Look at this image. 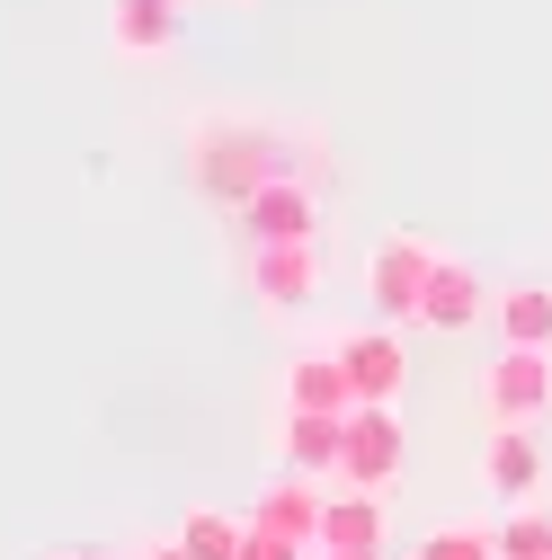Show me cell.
I'll return each mask as SVG.
<instances>
[{
    "label": "cell",
    "mask_w": 552,
    "mask_h": 560,
    "mask_svg": "<svg viewBox=\"0 0 552 560\" xmlns=\"http://www.w3.org/2000/svg\"><path fill=\"white\" fill-rule=\"evenodd\" d=\"M187 170H196V187L215 196V205H241V196H258L267 178H286V170H295V152L276 143L267 125H196Z\"/></svg>",
    "instance_id": "6da1fadb"
},
{
    "label": "cell",
    "mask_w": 552,
    "mask_h": 560,
    "mask_svg": "<svg viewBox=\"0 0 552 560\" xmlns=\"http://www.w3.org/2000/svg\"><path fill=\"white\" fill-rule=\"evenodd\" d=\"M437 258H446L437 241H419V232H392V241L366 258V312H375V320H419Z\"/></svg>",
    "instance_id": "7a4b0ae2"
},
{
    "label": "cell",
    "mask_w": 552,
    "mask_h": 560,
    "mask_svg": "<svg viewBox=\"0 0 552 560\" xmlns=\"http://www.w3.org/2000/svg\"><path fill=\"white\" fill-rule=\"evenodd\" d=\"M401 454H410L401 400H357V409H348V454H338V480L392 489V480H401Z\"/></svg>",
    "instance_id": "3957f363"
},
{
    "label": "cell",
    "mask_w": 552,
    "mask_h": 560,
    "mask_svg": "<svg viewBox=\"0 0 552 560\" xmlns=\"http://www.w3.org/2000/svg\"><path fill=\"white\" fill-rule=\"evenodd\" d=\"M481 409H491V428H543V409H552V347H499L491 383H481Z\"/></svg>",
    "instance_id": "277c9868"
},
{
    "label": "cell",
    "mask_w": 552,
    "mask_h": 560,
    "mask_svg": "<svg viewBox=\"0 0 552 560\" xmlns=\"http://www.w3.org/2000/svg\"><path fill=\"white\" fill-rule=\"evenodd\" d=\"M241 276H250V294L267 312H312L321 303V249L312 241H250Z\"/></svg>",
    "instance_id": "5b68a950"
},
{
    "label": "cell",
    "mask_w": 552,
    "mask_h": 560,
    "mask_svg": "<svg viewBox=\"0 0 552 560\" xmlns=\"http://www.w3.org/2000/svg\"><path fill=\"white\" fill-rule=\"evenodd\" d=\"M338 365H348L357 400H401V392H410V347H401V320L348 329V338H338Z\"/></svg>",
    "instance_id": "8992f818"
},
{
    "label": "cell",
    "mask_w": 552,
    "mask_h": 560,
    "mask_svg": "<svg viewBox=\"0 0 552 560\" xmlns=\"http://www.w3.org/2000/svg\"><path fill=\"white\" fill-rule=\"evenodd\" d=\"M232 214H241V232H250V241H312V223H321V205H312L303 170H286V178H267L258 196H241Z\"/></svg>",
    "instance_id": "52a82bcc"
},
{
    "label": "cell",
    "mask_w": 552,
    "mask_h": 560,
    "mask_svg": "<svg viewBox=\"0 0 552 560\" xmlns=\"http://www.w3.org/2000/svg\"><path fill=\"white\" fill-rule=\"evenodd\" d=\"M491 285L463 267V258H437V276H428V303H419V329H446V338H463L472 320H491Z\"/></svg>",
    "instance_id": "ba28073f"
},
{
    "label": "cell",
    "mask_w": 552,
    "mask_h": 560,
    "mask_svg": "<svg viewBox=\"0 0 552 560\" xmlns=\"http://www.w3.org/2000/svg\"><path fill=\"white\" fill-rule=\"evenodd\" d=\"M179 10H187V0H107V36H116V54H134V62L170 54V45H179Z\"/></svg>",
    "instance_id": "9c48e42d"
},
{
    "label": "cell",
    "mask_w": 552,
    "mask_h": 560,
    "mask_svg": "<svg viewBox=\"0 0 552 560\" xmlns=\"http://www.w3.org/2000/svg\"><path fill=\"white\" fill-rule=\"evenodd\" d=\"M250 525L312 542V534H321V480H312V471H286V480H267L258 499H250Z\"/></svg>",
    "instance_id": "30bf717a"
},
{
    "label": "cell",
    "mask_w": 552,
    "mask_h": 560,
    "mask_svg": "<svg viewBox=\"0 0 552 560\" xmlns=\"http://www.w3.org/2000/svg\"><path fill=\"white\" fill-rule=\"evenodd\" d=\"M383 489H330V499H321V534L312 542H330V551H383Z\"/></svg>",
    "instance_id": "8fae6325"
},
{
    "label": "cell",
    "mask_w": 552,
    "mask_h": 560,
    "mask_svg": "<svg viewBox=\"0 0 552 560\" xmlns=\"http://www.w3.org/2000/svg\"><path fill=\"white\" fill-rule=\"evenodd\" d=\"M286 409H338V418L357 409V383L338 365V347H312V357L286 365Z\"/></svg>",
    "instance_id": "7c38bea8"
},
{
    "label": "cell",
    "mask_w": 552,
    "mask_h": 560,
    "mask_svg": "<svg viewBox=\"0 0 552 560\" xmlns=\"http://www.w3.org/2000/svg\"><path fill=\"white\" fill-rule=\"evenodd\" d=\"M338 454H348V418L338 409H286V463L295 471H338Z\"/></svg>",
    "instance_id": "4fadbf2b"
},
{
    "label": "cell",
    "mask_w": 552,
    "mask_h": 560,
    "mask_svg": "<svg viewBox=\"0 0 552 560\" xmlns=\"http://www.w3.org/2000/svg\"><path fill=\"white\" fill-rule=\"evenodd\" d=\"M491 329L499 347H552V285H508L491 303Z\"/></svg>",
    "instance_id": "5bb4252c"
},
{
    "label": "cell",
    "mask_w": 552,
    "mask_h": 560,
    "mask_svg": "<svg viewBox=\"0 0 552 560\" xmlns=\"http://www.w3.org/2000/svg\"><path fill=\"white\" fill-rule=\"evenodd\" d=\"M491 489H499V499H534V489H543V445H534V428H499V436H491Z\"/></svg>",
    "instance_id": "9a60e30c"
},
{
    "label": "cell",
    "mask_w": 552,
    "mask_h": 560,
    "mask_svg": "<svg viewBox=\"0 0 552 560\" xmlns=\"http://www.w3.org/2000/svg\"><path fill=\"white\" fill-rule=\"evenodd\" d=\"M241 534H250V516H232V508H187L179 516V542L196 560H241Z\"/></svg>",
    "instance_id": "2e32d148"
},
{
    "label": "cell",
    "mask_w": 552,
    "mask_h": 560,
    "mask_svg": "<svg viewBox=\"0 0 552 560\" xmlns=\"http://www.w3.org/2000/svg\"><path fill=\"white\" fill-rule=\"evenodd\" d=\"M419 560H499V525H437Z\"/></svg>",
    "instance_id": "e0dca14e"
},
{
    "label": "cell",
    "mask_w": 552,
    "mask_h": 560,
    "mask_svg": "<svg viewBox=\"0 0 552 560\" xmlns=\"http://www.w3.org/2000/svg\"><path fill=\"white\" fill-rule=\"evenodd\" d=\"M499 560H552V516H543V508L499 516Z\"/></svg>",
    "instance_id": "ac0fdd59"
},
{
    "label": "cell",
    "mask_w": 552,
    "mask_h": 560,
    "mask_svg": "<svg viewBox=\"0 0 552 560\" xmlns=\"http://www.w3.org/2000/svg\"><path fill=\"white\" fill-rule=\"evenodd\" d=\"M312 542H295V534H267V525H250L241 534V560H303Z\"/></svg>",
    "instance_id": "d6986e66"
},
{
    "label": "cell",
    "mask_w": 552,
    "mask_h": 560,
    "mask_svg": "<svg viewBox=\"0 0 552 560\" xmlns=\"http://www.w3.org/2000/svg\"><path fill=\"white\" fill-rule=\"evenodd\" d=\"M143 560H196V551H187V542H179V534H161V542H152V551H143Z\"/></svg>",
    "instance_id": "ffe728a7"
},
{
    "label": "cell",
    "mask_w": 552,
    "mask_h": 560,
    "mask_svg": "<svg viewBox=\"0 0 552 560\" xmlns=\"http://www.w3.org/2000/svg\"><path fill=\"white\" fill-rule=\"evenodd\" d=\"M312 560H392V551H330V542H312Z\"/></svg>",
    "instance_id": "44dd1931"
},
{
    "label": "cell",
    "mask_w": 552,
    "mask_h": 560,
    "mask_svg": "<svg viewBox=\"0 0 552 560\" xmlns=\"http://www.w3.org/2000/svg\"><path fill=\"white\" fill-rule=\"evenodd\" d=\"M72 560H107V551H72Z\"/></svg>",
    "instance_id": "7402d4cb"
},
{
    "label": "cell",
    "mask_w": 552,
    "mask_h": 560,
    "mask_svg": "<svg viewBox=\"0 0 552 560\" xmlns=\"http://www.w3.org/2000/svg\"><path fill=\"white\" fill-rule=\"evenodd\" d=\"M45 560H72V551H45Z\"/></svg>",
    "instance_id": "603a6c76"
},
{
    "label": "cell",
    "mask_w": 552,
    "mask_h": 560,
    "mask_svg": "<svg viewBox=\"0 0 552 560\" xmlns=\"http://www.w3.org/2000/svg\"><path fill=\"white\" fill-rule=\"evenodd\" d=\"M223 10H241V0H223Z\"/></svg>",
    "instance_id": "cb8c5ba5"
},
{
    "label": "cell",
    "mask_w": 552,
    "mask_h": 560,
    "mask_svg": "<svg viewBox=\"0 0 552 560\" xmlns=\"http://www.w3.org/2000/svg\"><path fill=\"white\" fill-rule=\"evenodd\" d=\"M410 560H419V551H410Z\"/></svg>",
    "instance_id": "d4e9b609"
}]
</instances>
